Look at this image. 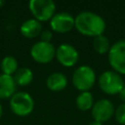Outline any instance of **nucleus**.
Listing matches in <instances>:
<instances>
[{"instance_id":"obj_1","label":"nucleus","mask_w":125,"mask_h":125,"mask_svg":"<svg viewBox=\"0 0 125 125\" xmlns=\"http://www.w3.org/2000/svg\"><path fill=\"white\" fill-rule=\"evenodd\" d=\"M74 27L83 35L97 37L104 34L106 23L100 15L91 11H83L74 18Z\"/></svg>"},{"instance_id":"obj_2","label":"nucleus","mask_w":125,"mask_h":125,"mask_svg":"<svg viewBox=\"0 0 125 125\" xmlns=\"http://www.w3.org/2000/svg\"><path fill=\"white\" fill-rule=\"evenodd\" d=\"M100 89L107 95H118L124 85L120 74L113 70L104 71L98 79Z\"/></svg>"},{"instance_id":"obj_3","label":"nucleus","mask_w":125,"mask_h":125,"mask_svg":"<svg viewBox=\"0 0 125 125\" xmlns=\"http://www.w3.org/2000/svg\"><path fill=\"white\" fill-rule=\"evenodd\" d=\"M96 82L95 70L89 65L78 66L72 74V84L74 87L81 91H89Z\"/></svg>"},{"instance_id":"obj_4","label":"nucleus","mask_w":125,"mask_h":125,"mask_svg":"<svg viewBox=\"0 0 125 125\" xmlns=\"http://www.w3.org/2000/svg\"><path fill=\"white\" fill-rule=\"evenodd\" d=\"M107 59L113 71L120 75L125 74V40H118L110 46Z\"/></svg>"},{"instance_id":"obj_5","label":"nucleus","mask_w":125,"mask_h":125,"mask_svg":"<svg viewBox=\"0 0 125 125\" xmlns=\"http://www.w3.org/2000/svg\"><path fill=\"white\" fill-rule=\"evenodd\" d=\"M10 107L19 116H26L33 110L34 102L32 97L26 92H16L10 98Z\"/></svg>"},{"instance_id":"obj_6","label":"nucleus","mask_w":125,"mask_h":125,"mask_svg":"<svg viewBox=\"0 0 125 125\" xmlns=\"http://www.w3.org/2000/svg\"><path fill=\"white\" fill-rule=\"evenodd\" d=\"M28 8L34 19L40 22L51 20L56 12V4L52 0H30Z\"/></svg>"},{"instance_id":"obj_7","label":"nucleus","mask_w":125,"mask_h":125,"mask_svg":"<svg viewBox=\"0 0 125 125\" xmlns=\"http://www.w3.org/2000/svg\"><path fill=\"white\" fill-rule=\"evenodd\" d=\"M32 59L39 63H48L56 56V49L51 42L38 41L30 49Z\"/></svg>"},{"instance_id":"obj_8","label":"nucleus","mask_w":125,"mask_h":125,"mask_svg":"<svg viewBox=\"0 0 125 125\" xmlns=\"http://www.w3.org/2000/svg\"><path fill=\"white\" fill-rule=\"evenodd\" d=\"M114 105L109 100L101 99L94 103L91 108V113L95 121L103 123L109 120L114 115Z\"/></svg>"},{"instance_id":"obj_9","label":"nucleus","mask_w":125,"mask_h":125,"mask_svg":"<svg viewBox=\"0 0 125 125\" xmlns=\"http://www.w3.org/2000/svg\"><path fill=\"white\" fill-rule=\"evenodd\" d=\"M58 62L66 67L73 66L79 60V53L76 48L70 44H61L56 49V56Z\"/></svg>"},{"instance_id":"obj_10","label":"nucleus","mask_w":125,"mask_h":125,"mask_svg":"<svg viewBox=\"0 0 125 125\" xmlns=\"http://www.w3.org/2000/svg\"><path fill=\"white\" fill-rule=\"evenodd\" d=\"M51 28L59 33H65L74 27V17L66 12L55 14L50 20Z\"/></svg>"},{"instance_id":"obj_11","label":"nucleus","mask_w":125,"mask_h":125,"mask_svg":"<svg viewBox=\"0 0 125 125\" xmlns=\"http://www.w3.org/2000/svg\"><path fill=\"white\" fill-rule=\"evenodd\" d=\"M21 33L26 38H34L40 35L42 31V24L35 19H29L24 21L21 25Z\"/></svg>"},{"instance_id":"obj_12","label":"nucleus","mask_w":125,"mask_h":125,"mask_svg":"<svg viewBox=\"0 0 125 125\" xmlns=\"http://www.w3.org/2000/svg\"><path fill=\"white\" fill-rule=\"evenodd\" d=\"M16 85L12 75L0 74V99L11 98L16 93Z\"/></svg>"},{"instance_id":"obj_13","label":"nucleus","mask_w":125,"mask_h":125,"mask_svg":"<svg viewBox=\"0 0 125 125\" xmlns=\"http://www.w3.org/2000/svg\"><path fill=\"white\" fill-rule=\"evenodd\" d=\"M46 85L52 91H62L67 86V78L62 72H54L48 76Z\"/></svg>"},{"instance_id":"obj_14","label":"nucleus","mask_w":125,"mask_h":125,"mask_svg":"<svg viewBox=\"0 0 125 125\" xmlns=\"http://www.w3.org/2000/svg\"><path fill=\"white\" fill-rule=\"evenodd\" d=\"M17 85L20 86H26L28 85L33 79V73L30 68L28 67H21L15 72L13 76Z\"/></svg>"},{"instance_id":"obj_15","label":"nucleus","mask_w":125,"mask_h":125,"mask_svg":"<svg viewBox=\"0 0 125 125\" xmlns=\"http://www.w3.org/2000/svg\"><path fill=\"white\" fill-rule=\"evenodd\" d=\"M75 104L76 106L83 111L89 110L92 108L93 104H94V98L93 95L91 94L90 91H85V92H81L75 100Z\"/></svg>"},{"instance_id":"obj_16","label":"nucleus","mask_w":125,"mask_h":125,"mask_svg":"<svg viewBox=\"0 0 125 125\" xmlns=\"http://www.w3.org/2000/svg\"><path fill=\"white\" fill-rule=\"evenodd\" d=\"M110 43H109V40L108 38L102 34V35H99L97 37H94V40H93V49L100 55H104L106 53H108L109 49H110Z\"/></svg>"},{"instance_id":"obj_17","label":"nucleus","mask_w":125,"mask_h":125,"mask_svg":"<svg viewBox=\"0 0 125 125\" xmlns=\"http://www.w3.org/2000/svg\"><path fill=\"white\" fill-rule=\"evenodd\" d=\"M0 67L4 74L13 75L18 70V62H17L16 58H14L12 56H6L1 61Z\"/></svg>"},{"instance_id":"obj_18","label":"nucleus","mask_w":125,"mask_h":125,"mask_svg":"<svg viewBox=\"0 0 125 125\" xmlns=\"http://www.w3.org/2000/svg\"><path fill=\"white\" fill-rule=\"evenodd\" d=\"M114 118L120 125H125V103H122L114 110Z\"/></svg>"},{"instance_id":"obj_19","label":"nucleus","mask_w":125,"mask_h":125,"mask_svg":"<svg viewBox=\"0 0 125 125\" xmlns=\"http://www.w3.org/2000/svg\"><path fill=\"white\" fill-rule=\"evenodd\" d=\"M52 37H53V33H52V31L49 30V29L42 30L41 33H40L41 41H44V42H51Z\"/></svg>"},{"instance_id":"obj_20","label":"nucleus","mask_w":125,"mask_h":125,"mask_svg":"<svg viewBox=\"0 0 125 125\" xmlns=\"http://www.w3.org/2000/svg\"><path fill=\"white\" fill-rule=\"evenodd\" d=\"M118 95H119L120 99L123 101V103H125V82H124V85H123V87H122V89Z\"/></svg>"},{"instance_id":"obj_21","label":"nucleus","mask_w":125,"mask_h":125,"mask_svg":"<svg viewBox=\"0 0 125 125\" xmlns=\"http://www.w3.org/2000/svg\"><path fill=\"white\" fill-rule=\"evenodd\" d=\"M89 125H103V123H101V122H98V121H92V122H90L89 123Z\"/></svg>"},{"instance_id":"obj_22","label":"nucleus","mask_w":125,"mask_h":125,"mask_svg":"<svg viewBox=\"0 0 125 125\" xmlns=\"http://www.w3.org/2000/svg\"><path fill=\"white\" fill-rule=\"evenodd\" d=\"M2 114H3V107H2V105H1V104H0V118H1Z\"/></svg>"},{"instance_id":"obj_23","label":"nucleus","mask_w":125,"mask_h":125,"mask_svg":"<svg viewBox=\"0 0 125 125\" xmlns=\"http://www.w3.org/2000/svg\"><path fill=\"white\" fill-rule=\"evenodd\" d=\"M4 4H5V2H4V1H0V7H2Z\"/></svg>"},{"instance_id":"obj_24","label":"nucleus","mask_w":125,"mask_h":125,"mask_svg":"<svg viewBox=\"0 0 125 125\" xmlns=\"http://www.w3.org/2000/svg\"><path fill=\"white\" fill-rule=\"evenodd\" d=\"M124 40H125V39H124Z\"/></svg>"}]
</instances>
